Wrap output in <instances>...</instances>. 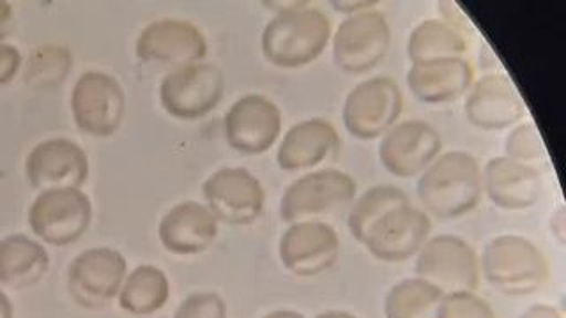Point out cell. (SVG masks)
I'll use <instances>...</instances> for the list:
<instances>
[{"label": "cell", "instance_id": "6da1fadb", "mask_svg": "<svg viewBox=\"0 0 566 318\" xmlns=\"http://www.w3.org/2000/svg\"><path fill=\"white\" fill-rule=\"evenodd\" d=\"M416 191L423 211L455 220L473 211L482 199V167L465 150H450L424 168Z\"/></svg>", "mask_w": 566, "mask_h": 318}, {"label": "cell", "instance_id": "7a4b0ae2", "mask_svg": "<svg viewBox=\"0 0 566 318\" xmlns=\"http://www.w3.org/2000/svg\"><path fill=\"white\" fill-rule=\"evenodd\" d=\"M332 40V22L323 9L292 4L280 9L262 32V53L276 67H303L314 62Z\"/></svg>", "mask_w": 566, "mask_h": 318}, {"label": "cell", "instance_id": "3957f363", "mask_svg": "<svg viewBox=\"0 0 566 318\" xmlns=\"http://www.w3.org/2000/svg\"><path fill=\"white\" fill-rule=\"evenodd\" d=\"M480 271L495 290L513 297L536 294L551 274L544 252L518 234L491 239L483 247Z\"/></svg>", "mask_w": 566, "mask_h": 318}, {"label": "cell", "instance_id": "277c9868", "mask_svg": "<svg viewBox=\"0 0 566 318\" xmlns=\"http://www.w3.org/2000/svg\"><path fill=\"white\" fill-rule=\"evenodd\" d=\"M415 273L444 296L455 292H474L480 285V258L474 247L453 234L427 239L416 253Z\"/></svg>", "mask_w": 566, "mask_h": 318}, {"label": "cell", "instance_id": "5b68a950", "mask_svg": "<svg viewBox=\"0 0 566 318\" xmlns=\"http://www.w3.org/2000/svg\"><path fill=\"white\" fill-rule=\"evenodd\" d=\"M358 186L349 173L326 168L306 173L289 186L280 200V216L285 223L314 221L347 208Z\"/></svg>", "mask_w": 566, "mask_h": 318}, {"label": "cell", "instance_id": "8992f818", "mask_svg": "<svg viewBox=\"0 0 566 318\" xmlns=\"http://www.w3.org/2000/svg\"><path fill=\"white\" fill-rule=\"evenodd\" d=\"M226 94V75L211 62L168 71L159 85V102L176 119L195 120L206 117L220 105Z\"/></svg>", "mask_w": 566, "mask_h": 318}, {"label": "cell", "instance_id": "52a82bcc", "mask_svg": "<svg viewBox=\"0 0 566 318\" xmlns=\"http://www.w3.org/2000/svg\"><path fill=\"white\" fill-rule=\"evenodd\" d=\"M32 234L50 246H67L84 237L93 221V203L82 190L41 191L27 212Z\"/></svg>", "mask_w": 566, "mask_h": 318}, {"label": "cell", "instance_id": "ba28073f", "mask_svg": "<svg viewBox=\"0 0 566 318\" xmlns=\"http://www.w3.org/2000/svg\"><path fill=\"white\" fill-rule=\"evenodd\" d=\"M403 110V97L395 80L374 76L347 94L342 119L347 131L359 140H374L394 128Z\"/></svg>", "mask_w": 566, "mask_h": 318}, {"label": "cell", "instance_id": "9c48e42d", "mask_svg": "<svg viewBox=\"0 0 566 318\" xmlns=\"http://www.w3.org/2000/svg\"><path fill=\"white\" fill-rule=\"evenodd\" d=\"M128 262L114 247H88L67 267V292L85 309H103L119 296Z\"/></svg>", "mask_w": 566, "mask_h": 318}, {"label": "cell", "instance_id": "30bf717a", "mask_svg": "<svg viewBox=\"0 0 566 318\" xmlns=\"http://www.w3.org/2000/svg\"><path fill=\"white\" fill-rule=\"evenodd\" d=\"M70 105L80 131L108 138L120 128L126 96L114 76L102 71H85L73 85Z\"/></svg>", "mask_w": 566, "mask_h": 318}, {"label": "cell", "instance_id": "8fae6325", "mask_svg": "<svg viewBox=\"0 0 566 318\" xmlns=\"http://www.w3.org/2000/svg\"><path fill=\"white\" fill-rule=\"evenodd\" d=\"M389 43L391 29L380 11L347 14L333 35V61L345 73H367L386 57Z\"/></svg>", "mask_w": 566, "mask_h": 318}, {"label": "cell", "instance_id": "7c38bea8", "mask_svg": "<svg viewBox=\"0 0 566 318\" xmlns=\"http://www.w3.org/2000/svg\"><path fill=\"white\" fill-rule=\"evenodd\" d=\"M203 199L218 221L229 225H252L264 211L262 182L243 167L220 168L206 179Z\"/></svg>", "mask_w": 566, "mask_h": 318}, {"label": "cell", "instance_id": "4fadbf2b", "mask_svg": "<svg viewBox=\"0 0 566 318\" xmlns=\"http://www.w3.org/2000/svg\"><path fill=\"white\" fill-rule=\"evenodd\" d=\"M279 255L289 273L312 278L336 264L340 256V237L326 221H297L280 237Z\"/></svg>", "mask_w": 566, "mask_h": 318}, {"label": "cell", "instance_id": "5bb4252c", "mask_svg": "<svg viewBox=\"0 0 566 318\" xmlns=\"http://www.w3.org/2000/svg\"><path fill=\"white\" fill-rule=\"evenodd\" d=\"M135 50L140 61L172 71L202 62L208 55V41L193 23L164 18L142 29Z\"/></svg>", "mask_w": 566, "mask_h": 318}, {"label": "cell", "instance_id": "9a60e30c", "mask_svg": "<svg viewBox=\"0 0 566 318\" xmlns=\"http://www.w3.org/2000/svg\"><path fill=\"white\" fill-rule=\"evenodd\" d=\"M430 230L432 223L429 214L411 203H403L386 212L371 225L363 246L377 261L398 264L420 252L424 241L430 237Z\"/></svg>", "mask_w": 566, "mask_h": 318}, {"label": "cell", "instance_id": "2e32d148", "mask_svg": "<svg viewBox=\"0 0 566 318\" xmlns=\"http://www.w3.org/2000/svg\"><path fill=\"white\" fill-rule=\"evenodd\" d=\"M25 177L34 190H80L87 182L88 158L70 138H49L27 155Z\"/></svg>", "mask_w": 566, "mask_h": 318}, {"label": "cell", "instance_id": "e0dca14e", "mask_svg": "<svg viewBox=\"0 0 566 318\" xmlns=\"http://www.w3.org/2000/svg\"><path fill=\"white\" fill-rule=\"evenodd\" d=\"M227 144L243 155H262L279 140L282 112L262 94L239 97L223 119Z\"/></svg>", "mask_w": 566, "mask_h": 318}, {"label": "cell", "instance_id": "ac0fdd59", "mask_svg": "<svg viewBox=\"0 0 566 318\" xmlns=\"http://www.w3.org/2000/svg\"><path fill=\"white\" fill-rule=\"evenodd\" d=\"M438 129L420 119L402 120L382 135L379 161L391 176L400 179L420 176L441 152Z\"/></svg>", "mask_w": 566, "mask_h": 318}, {"label": "cell", "instance_id": "d6986e66", "mask_svg": "<svg viewBox=\"0 0 566 318\" xmlns=\"http://www.w3.org/2000/svg\"><path fill=\"white\" fill-rule=\"evenodd\" d=\"M465 117L486 131L515 126L526 115V103L506 75L482 76L468 91Z\"/></svg>", "mask_w": 566, "mask_h": 318}, {"label": "cell", "instance_id": "ffe728a7", "mask_svg": "<svg viewBox=\"0 0 566 318\" xmlns=\"http://www.w3.org/2000/svg\"><path fill=\"white\" fill-rule=\"evenodd\" d=\"M483 191L497 208L524 211L538 202L544 190L542 172L533 165L518 163L506 156L486 161L482 170Z\"/></svg>", "mask_w": 566, "mask_h": 318}, {"label": "cell", "instance_id": "44dd1931", "mask_svg": "<svg viewBox=\"0 0 566 318\" xmlns=\"http://www.w3.org/2000/svg\"><path fill=\"white\" fill-rule=\"evenodd\" d=\"M218 223L203 203L193 200L177 203L159 221V241L174 255H199L217 241Z\"/></svg>", "mask_w": 566, "mask_h": 318}, {"label": "cell", "instance_id": "7402d4cb", "mask_svg": "<svg viewBox=\"0 0 566 318\" xmlns=\"http://www.w3.org/2000/svg\"><path fill=\"white\" fill-rule=\"evenodd\" d=\"M340 149V137L329 120L306 119L294 124L280 141L276 161L285 172L317 167Z\"/></svg>", "mask_w": 566, "mask_h": 318}, {"label": "cell", "instance_id": "603a6c76", "mask_svg": "<svg viewBox=\"0 0 566 318\" xmlns=\"http://www.w3.org/2000/svg\"><path fill=\"white\" fill-rule=\"evenodd\" d=\"M474 84V70L465 59L412 64L407 87L416 99L429 105L457 102Z\"/></svg>", "mask_w": 566, "mask_h": 318}, {"label": "cell", "instance_id": "cb8c5ba5", "mask_svg": "<svg viewBox=\"0 0 566 318\" xmlns=\"http://www.w3.org/2000/svg\"><path fill=\"white\" fill-rule=\"evenodd\" d=\"M50 269V255L38 239L9 234L0 239V287L25 290Z\"/></svg>", "mask_w": 566, "mask_h": 318}, {"label": "cell", "instance_id": "d4e9b609", "mask_svg": "<svg viewBox=\"0 0 566 318\" xmlns=\"http://www.w3.org/2000/svg\"><path fill=\"white\" fill-rule=\"evenodd\" d=\"M469 40L464 29L448 20H424L407 40V57L412 64L464 59Z\"/></svg>", "mask_w": 566, "mask_h": 318}, {"label": "cell", "instance_id": "484cf974", "mask_svg": "<svg viewBox=\"0 0 566 318\" xmlns=\"http://www.w3.org/2000/svg\"><path fill=\"white\" fill-rule=\"evenodd\" d=\"M117 299L126 314L137 317L155 315L170 299V282L165 271L156 265H138L124 279Z\"/></svg>", "mask_w": 566, "mask_h": 318}, {"label": "cell", "instance_id": "4316f807", "mask_svg": "<svg viewBox=\"0 0 566 318\" xmlns=\"http://www.w3.org/2000/svg\"><path fill=\"white\" fill-rule=\"evenodd\" d=\"M442 294L424 279L412 276L395 283L385 297L386 318H439Z\"/></svg>", "mask_w": 566, "mask_h": 318}, {"label": "cell", "instance_id": "83f0119b", "mask_svg": "<svg viewBox=\"0 0 566 318\" xmlns=\"http://www.w3.org/2000/svg\"><path fill=\"white\" fill-rule=\"evenodd\" d=\"M409 203V197L397 186H374L359 197L350 208L347 226L353 237L363 244L371 225L386 212Z\"/></svg>", "mask_w": 566, "mask_h": 318}, {"label": "cell", "instance_id": "f1b7e54d", "mask_svg": "<svg viewBox=\"0 0 566 318\" xmlns=\"http://www.w3.org/2000/svg\"><path fill=\"white\" fill-rule=\"evenodd\" d=\"M73 57L66 46L46 44L34 49L25 62V82L32 87L50 88L62 84L70 73Z\"/></svg>", "mask_w": 566, "mask_h": 318}, {"label": "cell", "instance_id": "f546056e", "mask_svg": "<svg viewBox=\"0 0 566 318\" xmlns=\"http://www.w3.org/2000/svg\"><path fill=\"white\" fill-rule=\"evenodd\" d=\"M504 156L518 163H538L545 158L542 132L533 123L518 124L504 140Z\"/></svg>", "mask_w": 566, "mask_h": 318}, {"label": "cell", "instance_id": "4dcf8cb0", "mask_svg": "<svg viewBox=\"0 0 566 318\" xmlns=\"http://www.w3.org/2000/svg\"><path fill=\"white\" fill-rule=\"evenodd\" d=\"M439 318H497L489 300L476 292H455L442 297Z\"/></svg>", "mask_w": 566, "mask_h": 318}, {"label": "cell", "instance_id": "1f68e13d", "mask_svg": "<svg viewBox=\"0 0 566 318\" xmlns=\"http://www.w3.org/2000/svg\"><path fill=\"white\" fill-rule=\"evenodd\" d=\"M174 318H227L226 300L214 292H197L177 306Z\"/></svg>", "mask_w": 566, "mask_h": 318}, {"label": "cell", "instance_id": "d6a6232c", "mask_svg": "<svg viewBox=\"0 0 566 318\" xmlns=\"http://www.w3.org/2000/svg\"><path fill=\"white\" fill-rule=\"evenodd\" d=\"M22 67V53L14 44L0 43V87L9 84Z\"/></svg>", "mask_w": 566, "mask_h": 318}, {"label": "cell", "instance_id": "836d02e7", "mask_svg": "<svg viewBox=\"0 0 566 318\" xmlns=\"http://www.w3.org/2000/svg\"><path fill=\"white\" fill-rule=\"evenodd\" d=\"M518 318H563V315L556 306L538 303V305L530 306Z\"/></svg>", "mask_w": 566, "mask_h": 318}, {"label": "cell", "instance_id": "e575fe53", "mask_svg": "<svg viewBox=\"0 0 566 318\" xmlns=\"http://www.w3.org/2000/svg\"><path fill=\"white\" fill-rule=\"evenodd\" d=\"M11 23H13V8L9 2L0 0V43H4L11 31Z\"/></svg>", "mask_w": 566, "mask_h": 318}, {"label": "cell", "instance_id": "d590c367", "mask_svg": "<svg viewBox=\"0 0 566 318\" xmlns=\"http://www.w3.org/2000/svg\"><path fill=\"white\" fill-rule=\"evenodd\" d=\"M551 230L559 239V243L565 241V214H563L562 208L557 209L553 216H551Z\"/></svg>", "mask_w": 566, "mask_h": 318}, {"label": "cell", "instance_id": "8d00e7d4", "mask_svg": "<svg viewBox=\"0 0 566 318\" xmlns=\"http://www.w3.org/2000/svg\"><path fill=\"white\" fill-rule=\"evenodd\" d=\"M335 9L338 11H344V13H359V11H365V9L374 8V2H333Z\"/></svg>", "mask_w": 566, "mask_h": 318}, {"label": "cell", "instance_id": "74e56055", "mask_svg": "<svg viewBox=\"0 0 566 318\" xmlns=\"http://www.w3.org/2000/svg\"><path fill=\"white\" fill-rule=\"evenodd\" d=\"M0 318H14L13 300L9 299L2 287H0Z\"/></svg>", "mask_w": 566, "mask_h": 318}, {"label": "cell", "instance_id": "f35d334b", "mask_svg": "<svg viewBox=\"0 0 566 318\" xmlns=\"http://www.w3.org/2000/svg\"><path fill=\"white\" fill-rule=\"evenodd\" d=\"M262 318H306L305 315L300 314V311H294V309H274V311H270V314L264 315Z\"/></svg>", "mask_w": 566, "mask_h": 318}, {"label": "cell", "instance_id": "ab89813d", "mask_svg": "<svg viewBox=\"0 0 566 318\" xmlns=\"http://www.w3.org/2000/svg\"><path fill=\"white\" fill-rule=\"evenodd\" d=\"M315 318H359L354 314H349V311H340V309H329V311H323V314H318Z\"/></svg>", "mask_w": 566, "mask_h": 318}]
</instances>
